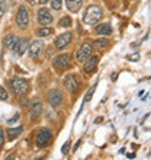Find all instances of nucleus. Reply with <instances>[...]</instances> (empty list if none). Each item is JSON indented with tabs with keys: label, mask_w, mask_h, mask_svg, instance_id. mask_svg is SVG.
Returning a JSON list of instances; mask_svg holds the SVG:
<instances>
[{
	"label": "nucleus",
	"mask_w": 151,
	"mask_h": 160,
	"mask_svg": "<svg viewBox=\"0 0 151 160\" xmlns=\"http://www.w3.org/2000/svg\"><path fill=\"white\" fill-rule=\"evenodd\" d=\"M28 47H29V42L26 38H17L16 42H15V45H13V51L16 52L17 55H22L28 50Z\"/></svg>",
	"instance_id": "11"
},
{
	"label": "nucleus",
	"mask_w": 151,
	"mask_h": 160,
	"mask_svg": "<svg viewBox=\"0 0 151 160\" xmlns=\"http://www.w3.org/2000/svg\"><path fill=\"white\" fill-rule=\"evenodd\" d=\"M46 99H48V103H50L52 108H57V106L61 105L63 102V95L58 89H51L48 95H46Z\"/></svg>",
	"instance_id": "8"
},
{
	"label": "nucleus",
	"mask_w": 151,
	"mask_h": 160,
	"mask_svg": "<svg viewBox=\"0 0 151 160\" xmlns=\"http://www.w3.org/2000/svg\"><path fill=\"white\" fill-rule=\"evenodd\" d=\"M97 61H99V57H89L86 61H84V73H92L96 70L97 67Z\"/></svg>",
	"instance_id": "13"
},
{
	"label": "nucleus",
	"mask_w": 151,
	"mask_h": 160,
	"mask_svg": "<svg viewBox=\"0 0 151 160\" xmlns=\"http://www.w3.org/2000/svg\"><path fill=\"white\" fill-rule=\"evenodd\" d=\"M39 3L44 4V3H48V0H39Z\"/></svg>",
	"instance_id": "32"
},
{
	"label": "nucleus",
	"mask_w": 151,
	"mask_h": 160,
	"mask_svg": "<svg viewBox=\"0 0 151 160\" xmlns=\"http://www.w3.org/2000/svg\"><path fill=\"white\" fill-rule=\"evenodd\" d=\"M95 32L99 35H110L112 34V26H110V23H100L99 26L95 28Z\"/></svg>",
	"instance_id": "17"
},
{
	"label": "nucleus",
	"mask_w": 151,
	"mask_h": 160,
	"mask_svg": "<svg viewBox=\"0 0 151 160\" xmlns=\"http://www.w3.org/2000/svg\"><path fill=\"white\" fill-rule=\"evenodd\" d=\"M108 45H109V39H106V38H97L96 41L92 44V48H93V50L100 51V50H105Z\"/></svg>",
	"instance_id": "19"
},
{
	"label": "nucleus",
	"mask_w": 151,
	"mask_h": 160,
	"mask_svg": "<svg viewBox=\"0 0 151 160\" xmlns=\"http://www.w3.org/2000/svg\"><path fill=\"white\" fill-rule=\"evenodd\" d=\"M16 23L21 29H26L29 25V10L26 9V6H19L16 13Z\"/></svg>",
	"instance_id": "3"
},
{
	"label": "nucleus",
	"mask_w": 151,
	"mask_h": 160,
	"mask_svg": "<svg viewBox=\"0 0 151 160\" xmlns=\"http://www.w3.org/2000/svg\"><path fill=\"white\" fill-rule=\"evenodd\" d=\"M10 86L17 96H23L29 92V82L23 77H13L10 82Z\"/></svg>",
	"instance_id": "2"
},
{
	"label": "nucleus",
	"mask_w": 151,
	"mask_h": 160,
	"mask_svg": "<svg viewBox=\"0 0 151 160\" xmlns=\"http://www.w3.org/2000/svg\"><path fill=\"white\" fill-rule=\"evenodd\" d=\"M70 58H71V55L70 54H60L57 55L54 58V67L60 72H64L66 68L70 66Z\"/></svg>",
	"instance_id": "7"
},
{
	"label": "nucleus",
	"mask_w": 151,
	"mask_h": 160,
	"mask_svg": "<svg viewBox=\"0 0 151 160\" xmlns=\"http://www.w3.org/2000/svg\"><path fill=\"white\" fill-rule=\"evenodd\" d=\"M3 143H4V134H3V130L0 128V147H3Z\"/></svg>",
	"instance_id": "27"
},
{
	"label": "nucleus",
	"mask_w": 151,
	"mask_h": 160,
	"mask_svg": "<svg viewBox=\"0 0 151 160\" xmlns=\"http://www.w3.org/2000/svg\"><path fill=\"white\" fill-rule=\"evenodd\" d=\"M19 117H21V115H19V114H15V115H13V117H12V118L9 119V124H12V122H16L17 119H19Z\"/></svg>",
	"instance_id": "28"
},
{
	"label": "nucleus",
	"mask_w": 151,
	"mask_h": 160,
	"mask_svg": "<svg viewBox=\"0 0 151 160\" xmlns=\"http://www.w3.org/2000/svg\"><path fill=\"white\" fill-rule=\"evenodd\" d=\"M22 131H23V127H16V128H9V130H6L7 140L9 141H13V140L17 138V137L22 134Z\"/></svg>",
	"instance_id": "15"
},
{
	"label": "nucleus",
	"mask_w": 151,
	"mask_h": 160,
	"mask_svg": "<svg viewBox=\"0 0 151 160\" xmlns=\"http://www.w3.org/2000/svg\"><path fill=\"white\" fill-rule=\"evenodd\" d=\"M71 38H73V34L71 32H66V34H61L58 38L55 39V48H64V47H67L70 42H71Z\"/></svg>",
	"instance_id": "10"
},
{
	"label": "nucleus",
	"mask_w": 151,
	"mask_h": 160,
	"mask_svg": "<svg viewBox=\"0 0 151 160\" xmlns=\"http://www.w3.org/2000/svg\"><path fill=\"white\" fill-rule=\"evenodd\" d=\"M134 157H135L134 153H128V159H134Z\"/></svg>",
	"instance_id": "31"
},
{
	"label": "nucleus",
	"mask_w": 151,
	"mask_h": 160,
	"mask_svg": "<svg viewBox=\"0 0 151 160\" xmlns=\"http://www.w3.org/2000/svg\"><path fill=\"white\" fill-rule=\"evenodd\" d=\"M95 88H96V84H93L92 86V89L89 90V93L86 95V98H84V101H90V99H92V95H93V92H95Z\"/></svg>",
	"instance_id": "26"
},
{
	"label": "nucleus",
	"mask_w": 151,
	"mask_h": 160,
	"mask_svg": "<svg viewBox=\"0 0 151 160\" xmlns=\"http://www.w3.org/2000/svg\"><path fill=\"white\" fill-rule=\"evenodd\" d=\"M92 44L90 42H83L81 44V47H80V50L77 51V54H76V60L79 61V63H84L86 60L92 55Z\"/></svg>",
	"instance_id": "5"
},
{
	"label": "nucleus",
	"mask_w": 151,
	"mask_h": 160,
	"mask_svg": "<svg viewBox=\"0 0 151 160\" xmlns=\"http://www.w3.org/2000/svg\"><path fill=\"white\" fill-rule=\"evenodd\" d=\"M58 26H61V28H70V26H71V19L68 16L61 18L58 22Z\"/></svg>",
	"instance_id": "21"
},
{
	"label": "nucleus",
	"mask_w": 151,
	"mask_h": 160,
	"mask_svg": "<svg viewBox=\"0 0 151 160\" xmlns=\"http://www.w3.org/2000/svg\"><path fill=\"white\" fill-rule=\"evenodd\" d=\"M7 99H9V95L6 92V89L0 86V101H7Z\"/></svg>",
	"instance_id": "24"
},
{
	"label": "nucleus",
	"mask_w": 151,
	"mask_h": 160,
	"mask_svg": "<svg viewBox=\"0 0 151 160\" xmlns=\"http://www.w3.org/2000/svg\"><path fill=\"white\" fill-rule=\"evenodd\" d=\"M16 39H17L16 35H13V34L6 35V37H4V39H3V45H4V48H6V50H13V45H15Z\"/></svg>",
	"instance_id": "18"
},
{
	"label": "nucleus",
	"mask_w": 151,
	"mask_h": 160,
	"mask_svg": "<svg viewBox=\"0 0 151 160\" xmlns=\"http://www.w3.org/2000/svg\"><path fill=\"white\" fill-rule=\"evenodd\" d=\"M51 137H52V132H51L50 128H41L38 131L37 137H35V143H37L38 147H44L50 143Z\"/></svg>",
	"instance_id": "4"
},
{
	"label": "nucleus",
	"mask_w": 151,
	"mask_h": 160,
	"mask_svg": "<svg viewBox=\"0 0 151 160\" xmlns=\"http://www.w3.org/2000/svg\"><path fill=\"white\" fill-rule=\"evenodd\" d=\"M6 9H7V2H6V0H0V19L3 18Z\"/></svg>",
	"instance_id": "22"
},
{
	"label": "nucleus",
	"mask_w": 151,
	"mask_h": 160,
	"mask_svg": "<svg viewBox=\"0 0 151 160\" xmlns=\"http://www.w3.org/2000/svg\"><path fill=\"white\" fill-rule=\"evenodd\" d=\"M37 19H38V23L41 26H48L50 23H52L54 16L51 15V12L46 8H41L37 13Z\"/></svg>",
	"instance_id": "6"
},
{
	"label": "nucleus",
	"mask_w": 151,
	"mask_h": 160,
	"mask_svg": "<svg viewBox=\"0 0 151 160\" xmlns=\"http://www.w3.org/2000/svg\"><path fill=\"white\" fill-rule=\"evenodd\" d=\"M64 86H66V89H67V90L74 92L76 89H77V86H79V82H77V79H76V76L68 74V76L64 79Z\"/></svg>",
	"instance_id": "14"
},
{
	"label": "nucleus",
	"mask_w": 151,
	"mask_h": 160,
	"mask_svg": "<svg viewBox=\"0 0 151 160\" xmlns=\"http://www.w3.org/2000/svg\"><path fill=\"white\" fill-rule=\"evenodd\" d=\"M52 32H54L52 28H50V26H44V28H41V29H38L37 34L39 35V37H48V35H51Z\"/></svg>",
	"instance_id": "20"
},
{
	"label": "nucleus",
	"mask_w": 151,
	"mask_h": 160,
	"mask_svg": "<svg viewBox=\"0 0 151 160\" xmlns=\"http://www.w3.org/2000/svg\"><path fill=\"white\" fill-rule=\"evenodd\" d=\"M128 58H129V60H138V58H139V55H138V54H135V55H129Z\"/></svg>",
	"instance_id": "29"
},
{
	"label": "nucleus",
	"mask_w": 151,
	"mask_h": 160,
	"mask_svg": "<svg viewBox=\"0 0 151 160\" xmlns=\"http://www.w3.org/2000/svg\"><path fill=\"white\" fill-rule=\"evenodd\" d=\"M70 141H67V143H64L63 148H61V152H63V154H68V152H70Z\"/></svg>",
	"instance_id": "25"
},
{
	"label": "nucleus",
	"mask_w": 151,
	"mask_h": 160,
	"mask_svg": "<svg viewBox=\"0 0 151 160\" xmlns=\"http://www.w3.org/2000/svg\"><path fill=\"white\" fill-rule=\"evenodd\" d=\"M42 114V102L39 99H35L34 103H32V108H31V118L32 121H37Z\"/></svg>",
	"instance_id": "12"
},
{
	"label": "nucleus",
	"mask_w": 151,
	"mask_h": 160,
	"mask_svg": "<svg viewBox=\"0 0 151 160\" xmlns=\"http://www.w3.org/2000/svg\"><path fill=\"white\" fill-rule=\"evenodd\" d=\"M63 0H51V8L54 9V10H60L61 6H63Z\"/></svg>",
	"instance_id": "23"
},
{
	"label": "nucleus",
	"mask_w": 151,
	"mask_h": 160,
	"mask_svg": "<svg viewBox=\"0 0 151 160\" xmlns=\"http://www.w3.org/2000/svg\"><path fill=\"white\" fill-rule=\"evenodd\" d=\"M103 16V10H102L99 6H89L86 9V12L83 15V22L86 25H96L97 22L100 21V18Z\"/></svg>",
	"instance_id": "1"
},
{
	"label": "nucleus",
	"mask_w": 151,
	"mask_h": 160,
	"mask_svg": "<svg viewBox=\"0 0 151 160\" xmlns=\"http://www.w3.org/2000/svg\"><path fill=\"white\" fill-rule=\"evenodd\" d=\"M25 2H26V3H29L31 6H34V4H37V3H35V0H25Z\"/></svg>",
	"instance_id": "30"
},
{
	"label": "nucleus",
	"mask_w": 151,
	"mask_h": 160,
	"mask_svg": "<svg viewBox=\"0 0 151 160\" xmlns=\"http://www.w3.org/2000/svg\"><path fill=\"white\" fill-rule=\"evenodd\" d=\"M44 50V42L41 39H35V41L31 42V45L28 47V54H29L31 58H37L38 55L42 52Z\"/></svg>",
	"instance_id": "9"
},
{
	"label": "nucleus",
	"mask_w": 151,
	"mask_h": 160,
	"mask_svg": "<svg viewBox=\"0 0 151 160\" xmlns=\"http://www.w3.org/2000/svg\"><path fill=\"white\" fill-rule=\"evenodd\" d=\"M66 4H67V9L70 12H79L81 9V4H83V0H66Z\"/></svg>",
	"instance_id": "16"
}]
</instances>
